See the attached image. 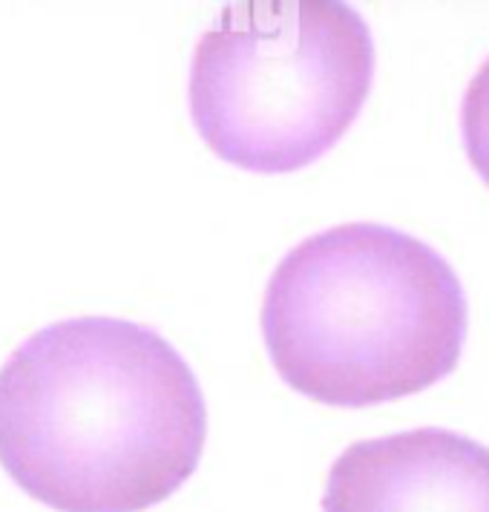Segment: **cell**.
Instances as JSON below:
<instances>
[{
    "instance_id": "obj_4",
    "label": "cell",
    "mask_w": 489,
    "mask_h": 512,
    "mask_svg": "<svg viewBox=\"0 0 489 512\" xmlns=\"http://www.w3.org/2000/svg\"><path fill=\"white\" fill-rule=\"evenodd\" d=\"M323 512H489V449L452 429L351 443L328 472Z\"/></svg>"
},
{
    "instance_id": "obj_3",
    "label": "cell",
    "mask_w": 489,
    "mask_h": 512,
    "mask_svg": "<svg viewBox=\"0 0 489 512\" xmlns=\"http://www.w3.org/2000/svg\"><path fill=\"white\" fill-rule=\"evenodd\" d=\"M372 75V32L349 3H228L193 52L190 116L225 162L288 173L337 144Z\"/></svg>"
},
{
    "instance_id": "obj_1",
    "label": "cell",
    "mask_w": 489,
    "mask_h": 512,
    "mask_svg": "<svg viewBox=\"0 0 489 512\" xmlns=\"http://www.w3.org/2000/svg\"><path fill=\"white\" fill-rule=\"evenodd\" d=\"M205 397L153 328L75 317L41 328L0 369V464L58 512H141L199 464Z\"/></svg>"
},
{
    "instance_id": "obj_2",
    "label": "cell",
    "mask_w": 489,
    "mask_h": 512,
    "mask_svg": "<svg viewBox=\"0 0 489 512\" xmlns=\"http://www.w3.org/2000/svg\"><path fill=\"white\" fill-rule=\"evenodd\" d=\"M262 337L291 389L328 406H374L458 366L466 297L426 242L351 222L285 254L265 291Z\"/></svg>"
},
{
    "instance_id": "obj_5",
    "label": "cell",
    "mask_w": 489,
    "mask_h": 512,
    "mask_svg": "<svg viewBox=\"0 0 489 512\" xmlns=\"http://www.w3.org/2000/svg\"><path fill=\"white\" fill-rule=\"evenodd\" d=\"M461 133L469 162L489 185V58L466 87L461 104Z\"/></svg>"
}]
</instances>
